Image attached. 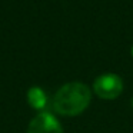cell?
Masks as SVG:
<instances>
[{
    "label": "cell",
    "mask_w": 133,
    "mask_h": 133,
    "mask_svg": "<svg viewBox=\"0 0 133 133\" xmlns=\"http://www.w3.org/2000/svg\"><path fill=\"white\" fill-rule=\"evenodd\" d=\"M92 93L82 82L66 83L56 92L53 97V109L62 116H77L87 109Z\"/></svg>",
    "instance_id": "1"
},
{
    "label": "cell",
    "mask_w": 133,
    "mask_h": 133,
    "mask_svg": "<svg viewBox=\"0 0 133 133\" xmlns=\"http://www.w3.org/2000/svg\"><path fill=\"white\" fill-rule=\"evenodd\" d=\"M93 90L100 99L112 100L116 99L123 90V82L117 75L106 73L99 76L93 83Z\"/></svg>",
    "instance_id": "2"
},
{
    "label": "cell",
    "mask_w": 133,
    "mask_h": 133,
    "mask_svg": "<svg viewBox=\"0 0 133 133\" xmlns=\"http://www.w3.org/2000/svg\"><path fill=\"white\" fill-rule=\"evenodd\" d=\"M132 55H133V47H132Z\"/></svg>",
    "instance_id": "6"
},
{
    "label": "cell",
    "mask_w": 133,
    "mask_h": 133,
    "mask_svg": "<svg viewBox=\"0 0 133 133\" xmlns=\"http://www.w3.org/2000/svg\"><path fill=\"white\" fill-rule=\"evenodd\" d=\"M27 133H63L62 124L53 115L42 112L30 122Z\"/></svg>",
    "instance_id": "3"
},
{
    "label": "cell",
    "mask_w": 133,
    "mask_h": 133,
    "mask_svg": "<svg viewBox=\"0 0 133 133\" xmlns=\"http://www.w3.org/2000/svg\"><path fill=\"white\" fill-rule=\"evenodd\" d=\"M27 102L33 109L43 110L47 106V96L43 89L35 86V87H30L29 92H27Z\"/></svg>",
    "instance_id": "4"
},
{
    "label": "cell",
    "mask_w": 133,
    "mask_h": 133,
    "mask_svg": "<svg viewBox=\"0 0 133 133\" xmlns=\"http://www.w3.org/2000/svg\"><path fill=\"white\" fill-rule=\"evenodd\" d=\"M130 104H132V107H133V97H132V100H130Z\"/></svg>",
    "instance_id": "5"
}]
</instances>
